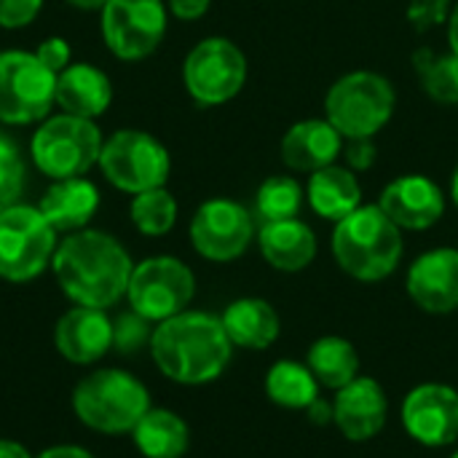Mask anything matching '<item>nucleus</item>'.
<instances>
[{"label": "nucleus", "mask_w": 458, "mask_h": 458, "mask_svg": "<svg viewBox=\"0 0 458 458\" xmlns=\"http://www.w3.org/2000/svg\"><path fill=\"white\" fill-rule=\"evenodd\" d=\"M51 268L75 306L110 309L126 295L134 263L118 239L83 228L56 247Z\"/></svg>", "instance_id": "f257e3e1"}, {"label": "nucleus", "mask_w": 458, "mask_h": 458, "mask_svg": "<svg viewBox=\"0 0 458 458\" xmlns=\"http://www.w3.org/2000/svg\"><path fill=\"white\" fill-rule=\"evenodd\" d=\"M233 344L225 335L220 317L207 311H182L158 322L150 335L156 368L174 384L201 386L223 376L231 362Z\"/></svg>", "instance_id": "f03ea898"}, {"label": "nucleus", "mask_w": 458, "mask_h": 458, "mask_svg": "<svg viewBox=\"0 0 458 458\" xmlns=\"http://www.w3.org/2000/svg\"><path fill=\"white\" fill-rule=\"evenodd\" d=\"M333 255L352 279L381 282L400 266L403 231L378 204L357 207L349 217L335 223Z\"/></svg>", "instance_id": "7ed1b4c3"}, {"label": "nucleus", "mask_w": 458, "mask_h": 458, "mask_svg": "<svg viewBox=\"0 0 458 458\" xmlns=\"http://www.w3.org/2000/svg\"><path fill=\"white\" fill-rule=\"evenodd\" d=\"M75 419L99 435H126L150 411L148 386L126 370L102 368L72 392Z\"/></svg>", "instance_id": "20e7f679"}, {"label": "nucleus", "mask_w": 458, "mask_h": 458, "mask_svg": "<svg viewBox=\"0 0 458 458\" xmlns=\"http://www.w3.org/2000/svg\"><path fill=\"white\" fill-rule=\"evenodd\" d=\"M397 94L389 78L373 70L341 75L325 97V118L344 140L376 137L394 115Z\"/></svg>", "instance_id": "39448f33"}, {"label": "nucleus", "mask_w": 458, "mask_h": 458, "mask_svg": "<svg viewBox=\"0 0 458 458\" xmlns=\"http://www.w3.org/2000/svg\"><path fill=\"white\" fill-rule=\"evenodd\" d=\"M102 145L105 142L94 121L62 113L48 118L32 134L30 153L43 174L54 180H70L83 177L94 164H99Z\"/></svg>", "instance_id": "423d86ee"}, {"label": "nucleus", "mask_w": 458, "mask_h": 458, "mask_svg": "<svg viewBox=\"0 0 458 458\" xmlns=\"http://www.w3.org/2000/svg\"><path fill=\"white\" fill-rule=\"evenodd\" d=\"M56 252V231L27 204L0 212V279L21 284L46 271Z\"/></svg>", "instance_id": "0eeeda50"}, {"label": "nucleus", "mask_w": 458, "mask_h": 458, "mask_svg": "<svg viewBox=\"0 0 458 458\" xmlns=\"http://www.w3.org/2000/svg\"><path fill=\"white\" fill-rule=\"evenodd\" d=\"M99 166L118 191L137 196L153 188H164L172 161L169 150L156 137L137 129H123L102 145Z\"/></svg>", "instance_id": "6e6552de"}, {"label": "nucleus", "mask_w": 458, "mask_h": 458, "mask_svg": "<svg viewBox=\"0 0 458 458\" xmlns=\"http://www.w3.org/2000/svg\"><path fill=\"white\" fill-rule=\"evenodd\" d=\"M196 293L193 271L169 255L148 258L134 266L129 279V306L148 322H164L188 309Z\"/></svg>", "instance_id": "1a4fd4ad"}, {"label": "nucleus", "mask_w": 458, "mask_h": 458, "mask_svg": "<svg viewBox=\"0 0 458 458\" xmlns=\"http://www.w3.org/2000/svg\"><path fill=\"white\" fill-rule=\"evenodd\" d=\"M182 81L188 94L204 107L231 102L247 83V56L228 38H204L185 56Z\"/></svg>", "instance_id": "9d476101"}, {"label": "nucleus", "mask_w": 458, "mask_h": 458, "mask_svg": "<svg viewBox=\"0 0 458 458\" xmlns=\"http://www.w3.org/2000/svg\"><path fill=\"white\" fill-rule=\"evenodd\" d=\"M56 94V75L35 54H0V121L35 123L48 115Z\"/></svg>", "instance_id": "9b49d317"}, {"label": "nucleus", "mask_w": 458, "mask_h": 458, "mask_svg": "<svg viewBox=\"0 0 458 458\" xmlns=\"http://www.w3.org/2000/svg\"><path fill=\"white\" fill-rule=\"evenodd\" d=\"M166 32L164 0H107L102 8V35L107 48L126 62L150 56Z\"/></svg>", "instance_id": "f8f14e48"}, {"label": "nucleus", "mask_w": 458, "mask_h": 458, "mask_svg": "<svg viewBox=\"0 0 458 458\" xmlns=\"http://www.w3.org/2000/svg\"><path fill=\"white\" fill-rule=\"evenodd\" d=\"M252 239L255 220L233 199H209L191 220V244L212 263H231L242 258Z\"/></svg>", "instance_id": "ddd939ff"}, {"label": "nucleus", "mask_w": 458, "mask_h": 458, "mask_svg": "<svg viewBox=\"0 0 458 458\" xmlns=\"http://www.w3.org/2000/svg\"><path fill=\"white\" fill-rule=\"evenodd\" d=\"M408 435L427 448H445L458 440V392L445 384H421L403 403Z\"/></svg>", "instance_id": "4468645a"}, {"label": "nucleus", "mask_w": 458, "mask_h": 458, "mask_svg": "<svg viewBox=\"0 0 458 458\" xmlns=\"http://www.w3.org/2000/svg\"><path fill=\"white\" fill-rule=\"evenodd\" d=\"M378 207L400 231H427L445 215V196L427 174H403L381 191Z\"/></svg>", "instance_id": "2eb2a0df"}, {"label": "nucleus", "mask_w": 458, "mask_h": 458, "mask_svg": "<svg viewBox=\"0 0 458 458\" xmlns=\"http://www.w3.org/2000/svg\"><path fill=\"white\" fill-rule=\"evenodd\" d=\"M411 301L429 314H451L458 309V250H429L408 271Z\"/></svg>", "instance_id": "dca6fc26"}, {"label": "nucleus", "mask_w": 458, "mask_h": 458, "mask_svg": "<svg viewBox=\"0 0 458 458\" xmlns=\"http://www.w3.org/2000/svg\"><path fill=\"white\" fill-rule=\"evenodd\" d=\"M54 346L72 365H94L113 349V322L105 309L72 306L54 327Z\"/></svg>", "instance_id": "f3484780"}, {"label": "nucleus", "mask_w": 458, "mask_h": 458, "mask_svg": "<svg viewBox=\"0 0 458 458\" xmlns=\"http://www.w3.org/2000/svg\"><path fill=\"white\" fill-rule=\"evenodd\" d=\"M389 403L378 381L357 376L352 384L338 389L333 419L341 429V435L352 443H365L376 437L386 424Z\"/></svg>", "instance_id": "a211bd4d"}, {"label": "nucleus", "mask_w": 458, "mask_h": 458, "mask_svg": "<svg viewBox=\"0 0 458 458\" xmlns=\"http://www.w3.org/2000/svg\"><path fill=\"white\" fill-rule=\"evenodd\" d=\"M344 153V137L327 118H306L287 129L279 145V156L293 172H319L338 161Z\"/></svg>", "instance_id": "6ab92c4d"}, {"label": "nucleus", "mask_w": 458, "mask_h": 458, "mask_svg": "<svg viewBox=\"0 0 458 458\" xmlns=\"http://www.w3.org/2000/svg\"><path fill=\"white\" fill-rule=\"evenodd\" d=\"M110 99H113L110 78L99 67H94V64H86V62L67 64L56 75L54 102L67 115H78V118L94 121L97 115H102L110 107Z\"/></svg>", "instance_id": "aec40b11"}, {"label": "nucleus", "mask_w": 458, "mask_h": 458, "mask_svg": "<svg viewBox=\"0 0 458 458\" xmlns=\"http://www.w3.org/2000/svg\"><path fill=\"white\" fill-rule=\"evenodd\" d=\"M258 247L268 266L287 274L303 271L317 258V236L301 217L263 223L258 231Z\"/></svg>", "instance_id": "412c9836"}, {"label": "nucleus", "mask_w": 458, "mask_h": 458, "mask_svg": "<svg viewBox=\"0 0 458 458\" xmlns=\"http://www.w3.org/2000/svg\"><path fill=\"white\" fill-rule=\"evenodd\" d=\"M97 207H99L97 188L83 177H70V180H56L46 191L38 209L54 231L75 233L91 223Z\"/></svg>", "instance_id": "4be33fe9"}, {"label": "nucleus", "mask_w": 458, "mask_h": 458, "mask_svg": "<svg viewBox=\"0 0 458 458\" xmlns=\"http://www.w3.org/2000/svg\"><path fill=\"white\" fill-rule=\"evenodd\" d=\"M306 199L314 215H319L322 220L341 223L357 207H362V188H360L357 172H352L349 166H338V164H330L314 172L309 177Z\"/></svg>", "instance_id": "5701e85b"}, {"label": "nucleus", "mask_w": 458, "mask_h": 458, "mask_svg": "<svg viewBox=\"0 0 458 458\" xmlns=\"http://www.w3.org/2000/svg\"><path fill=\"white\" fill-rule=\"evenodd\" d=\"M225 335L242 349H268L279 338V314L263 298H239L220 317Z\"/></svg>", "instance_id": "b1692460"}, {"label": "nucleus", "mask_w": 458, "mask_h": 458, "mask_svg": "<svg viewBox=\"0 0 458 458\" xmlns=\"http://www.w3.org/2000/svg\"><path fill=\"white\" fill-rule=\"evenodd\" d=\"M131 437L145 458H182L191 445L188 424L166 408H150L131 429Z\"/></svg>", "instance_id": "393cba45"}, {"label": "nucleus", "mask_w": 458, "mask_h": 458, "mask_svg": "<svg viewBox=\"0 0 458 458\" xmlns=\"http://www.w3.org/2000/svg\"><path fill=\"white\" fill-rule=\"evenodd\" d=\"M309 370L314 373L319 386L338 392L346 384H352L360 373L357 349L346 338L325 335V338L314 341V346L309 349Z\"/></svg>", "instance_id": "a878e982"}, {"label": "nucleus", "mask_w": 458, "mask_h": 458, "mask_svg": "<svg viewBox=\"0 0 458 458\" xmlns=\"http://www.w3.org/2000/svg\"><path fill=\"white\" fill-rule=\"evenodd\" d=\"M266 394L287 411H309L319 400V381L309 365L282 360L266 376Z\"/></svg>", "instance_id": "bb28decb"}, {"label": "nucleus", "mask_w": 458, "mask_h": 458, "mask_svg": "<svg viewBox=\"0 0 458 458\" xmlns=\"http://www.w3.org/2000/svg\"><path fill=\"white\" fill-rule=\"evenodd\" d=\"M303 188L295 177L290 174H276L268 177L255 196V212L263 223H276V220H290L298 217L303 209Z\"/></svg>", "instance_id": "cd10ccee"}, {"label": "nucleus", "mask_w": 458, "mask_h": 458, "mask_svg": "<svg viewBox=\"0 0 458 458\" xmlns=\"http://www.w3.org/2000/svg\"><path fill=\"white\" fill-rule=\"evenodd\" d=\"M413 62L429 99L440 105H458V54L421 51Z\"/></svg>", "instance_id": "c85d7f7f"}, {"label": "nucleus", "mask_w": 458, "mask_h": 458, "mask_svg": "<svg viewBox=\"0 0 458 458\" xmlns=\"http://www.w3.org/2000/svg\"><path fill=\"white\" fill-rule=\"evenodd\" d=\"M131 223L145 236H164L177 223V201L166 188L137 193L131 201Z\"/></svg>", "instance_id": "c756f323"}, {"label": "nucleus", "mask_w": 458, "mask_h": 458, "mask_svg": "<svg viewBox=\"0 0 458 458\" xmlns=\"http://www.w3.org/2000/svg\"><path fill=\"white\" fill-rule=\"evenodd\" d=\"M24 188V161L11 137L0 131V212L13 207Z\"/></svg>", "instance_id": "7c9ffc66"}, {"label": "nucleus", "mask_w": 458, "mask_h": 458, "mask_svg": "<svg viewBox=\"0 0 458 458\" xmlns=\"http://www.w3.org/2000/svg\"><path fill=\"white\" fill-rule=\"evenodd\" d=\"M150 330H148V319H142L140 314H126L118 322H113V346L118 352H134L137 346H142L145 341L150 344Z\"/></svg>", "instance_id": "2f4dec72"}, {"label": "nucleus", "mask_w": 458, "mask_h": 458, "mask_svg": "<svg viewBox=\"0 0 458 458\" xmlns=\"http://www.w3.org/2000/svg\"><path fill=\"white\" fill-rule=\"evenodd\" d=\"M43 8V0H0V27H27Z\"/></svg>", "instance_id": "473e14b6"}, {"label": "nucleus", "mask_w": 458, "mask_h": 458, "mask_svg": "<svg viewBox=\"0 0 458 458\" xmlns=\"http://www.w3.org/2000/svg\"><path fill=\"white\" fill-rule=\"evenodd\" d=\"M346 166L352 172H368L376 158H378V148L373 142V137H354V140H344V153Z\"/></svg>", "instance_id": "72a5a7b5"}, {"label": "nucleus", "mask_w": 458, "mask_h": 458, "mask_svg": "<svg viewBox=\"0 0 458 458\" xmlns=\"http://www.w3.org/2000/svg\"><path fill=\"white\" fill-rule=\"evenodd\" d=\"M35 56L40 59V64L46 70H51L54 75H59L67 64H70V46L64 38H46L38 48H35Z\"/></svg>", "instance_id": "f704fd0d"}, {"label": "nucleus", "mask_w": 458, "mask_h": 458, "mask_svg": "<svg viewBox=\"0 0 458 458\" xmlns=\"http://www.w3.org/2000/svg\"><path fill=\"white\" fill-rule=\"evenodd\" d=\"M448 0H416L411 5V19L419 30H427L432 24H440L445 19Z\"/></svg>", "instance_id": "c9c22d12"}, {"label": "nucleus", "mask_w": 458, "mask_h": 458, "mask_svg": "<svg viewBox=\"0 0 458 458\" xmlns=\"http://www.w3.org/2000/svg\"><path fill=\"white\" fill-rule=\"evenodd\" d=\"M166 3H169L172 16H177L182 21H196L209 11L212 0H166Z\"/></svg>", "instance_id": "e433bc0d"}, {"label": "nucleus", "mask_w": 458, "mask_h": 458, "mask_svg": "<svg viewBox=\"0 0 458 458\" xmlns=\"http://www.w3.org/2000/svg\"><path fill=\"white\" fill-rule=\"evenodd\" d=\"M35 458H97L94 454H89L86 448L81 445H54V448H46L40 456Z\"/></svg>", "instance_id": "4c0bfd02"}, {"label": "nucleus", "mask_w": 458, "mask_h": 458, "mask_svg": "<svg viewBox=\"0 0 458 458\" xmlns=\"http://www.w3.org/2000/svg\"><path fill=\"white\" fill-rule=\"evenodd\" d=\"M0 458H35L16 440H0Z\"/></svg>", "instance_id": "58836bf2"}, {"label": "nucleus", "mask_w": 458, "mask_h": 458, "mask_svg": "<svg viewBox=\"0 0 458 458\" xmlns=\"http://www.w3.org/2000/svg\"><path fill=\"white\" fill-rule=\"evenodd\" d=\"M448 43H451V51L458 54V3L448 13Z\"/></svg>", "instance_id": "ea45409f"}, {"label": "nucleus", "mask_w": 458, "mask_h": 458, "mask_svg": "<svg viewBox=\"0 0 458 458\" xmlns=\"http://www.w3.org/2000/svg\"><path fill=\"white\" fill-rule=\"evenodd\" d=\"M67 3L81 11H102L107 5V0H67Z\"/></svg>", "instance_id": "a19ab883"}, {"label": "nucleus", "mask_w": 458, "mask_h": 458, "mask_svg": "<svg viewBox=\"0 0 458 458\" xmlns=\"http://www.w3.org/2000/svg\"><path fill=\"white\" fill-rule=\"evenodd\" d=\"M451 196H454V204L458 207V166L454 172V180H451Z\"/></svg>", "instance_id": "79ce46f5"}, {"label": "nucleus", "mask_w": 458, "mask_h": 458, "mask_svg": "<svg viewBox=\"0 0 458 458\" xmlns=\"http://www.w3.org/2000/svg\"><path fill=\"white\" fill-rule=\"evenodd\" d=\"M451 458H458V451H456V454H454V456H451Z\"/></svg>", "instance_id": "37998d69"}]
</instances>
